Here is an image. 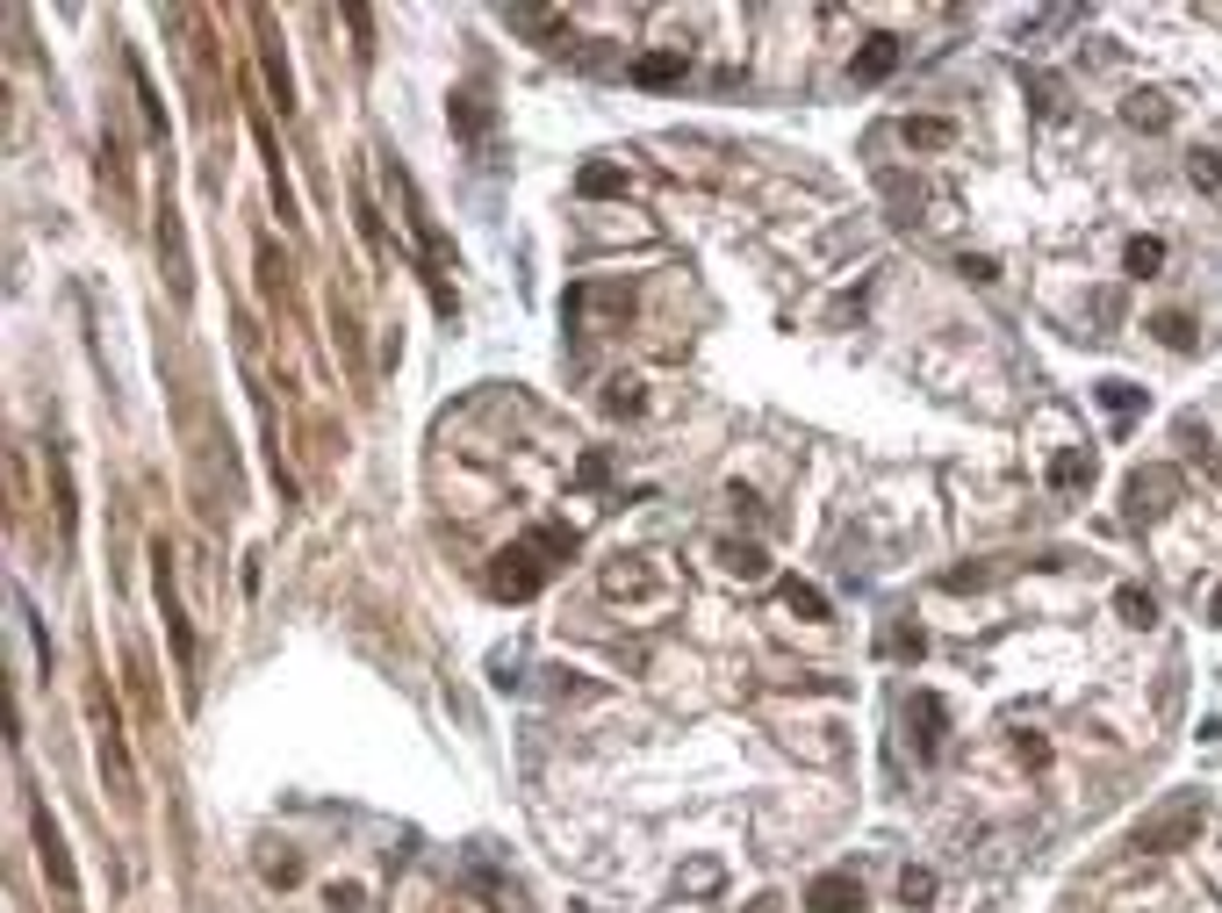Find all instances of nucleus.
I'll list each match as a JSON object with an SVG mask.
<instances>
[{"label": "nucleus", "mask_w": 1222, "mask_h": 913, "mask_svg": "<svg viewBox=\"0 0 1222 913\" xmlns=\"http://www.w3.org/2000/svg\"><path fill=\"white\" fill-rule=\"evenodd\" d=\"M453 122H461L467 138H483V108H475V94H461V102H453Z\"/></svg>", "instance_id": "obj_24"}, {"label": "nucleus", "mask_w": 1222, "mask_h": 913, "mask_svg": "<svg viewBox=\"0 0 1222 913\" xmlns=\"http://www.w3.org/2000/svg\"><path fill=\"white\" fill-rule=\"evenodd\" d=\"M899 72V36H863V51H856V80L870 86V80H892Z\"/></svg>", "instance_id": "obj_8"}, {"label": "nucleus", "mask_w": 1222, "mask_h": 913, "mask_svg": "<svg viewBox=\"0 0 1222 913\" xmlns=\"http://www.w3.org/2000/svg\"><path fill=\"white\" fill-rule=\"evenodd\" d=\"M583 194H626V173L619 166H583Z\"/></svg>", "instance_id": "obj_22"}, {"label": "nucleus", "mask_w": 1222, "mask_h": 913, "mask_svg": "<svg viewBox=\"0 0 1222 913\" xmlns=\"http://www.w3.org/2000/svg\"><path fill=\"white\" fill-rule=\"evenodd\" d=\"M748 913H784V899H776V892H762V899H748Z\"/></svg>", "instance_id": "obj_27"}, {"label": "nucleus", "mask_w": 1222, "mask_h": 913, "mask_svg": "<svg viewBox=\"0 0 1222 913\" xmlns=\"http://www.w3.org/2000/svg\"><path fill=\"white\" fill-rule=\"evenodd\" d=\"M1187 180H1194V188H1208V194H1222V152H1194L1187 158Z\"/></svg>", "instance_id": "obj_16"}, {"label": "nucleus", "mask_w": 1222, "mask_h": 913, "mask_svg": "<svg viewBox=\"0 0 1222 913\" xmlns=\"http://www.w3.org/2000/svg\"><path fill=\"white\" fill-rule=\"evenodd\" d=\"M1122 259H1129V274H1158V266H1165V245H1158V238H1129V252H1122Z\"/></svg>", "instance_id": "obj_18"}, {"label": "nucleus", "mask_w": 1222, "mask_h": 913, "mask_svg": "<svg viewBox=\"0 0 1222 913\" xmlns=\"http://www.w3.org/2000/svg\"><path fill=\"white\" fill-rule=\"evenodd\" d=\"M1021 762H1029V770H1043V762H1051V742H1035V734H1021Z\"/></svg>", "instance_id": "obj_26"}, {"label": "nucleus", "mask_w": 1222, "mask_h": 913, "mask_svg": "<svg viewBox=\"0 0 1222 913\" xmlns=\"http://www.w3.org/2000/svg\"><path fill=\"white\" fill-rule=\"evenodd\" d=\"M806 906H812V913H856V906H863V892H856V878H842V870H827V878H812Z\"/></svg>", "instance_id": "obj_7"}, {"label": "nucleus", "mask_w": 1222, "mask_h": 913, "mask_svg": "<svg viewBox=\"0 0 1222 913\" xmlns=\"http://www.w3.org/2000/svg\"><path fill=\"white\" fill-rule=\"evenodd\" d=\"M720 561H726V576H740V583H762V576H770V554H762L756 540H726Z\"/></svg>", "instance_id": "obj_9"}, {"label": "nucleus", "mask_w": 1222, "mask_h": 913, "mask_svg": "<svg viewBox=\"0 0 1222 913\" xmlns=\"http://www.w3.org/2000/svg\"><path fill=\"white\" fill-rule=\"evenodd\" d=\"M784 604H792L798 619H812V626L827 619V597H820V590H812V583H798V576H792V583H784Z\"/></svg>", "instance_id": "obj_15"}, {"label": "nucleus", "mask_w": 1222, "mask_h": 913, "mask_svg": "<svg viewBox=\"0 0 1222 913\" xmlns=\"http://www.w3.org/2000/svg\"><path fill=\"white\" fill-rule=\"evenodd\" d=\"M1208 619H1215V626H1222V590H1215V597H1208Z\"/></svg>", "instance_id": "obj_28"}, {"label": "nucleus", "mask_w": 1222, "mask_h": 913, "mask_svg": "<svg viewBox=\"0 0 1222 913\" xmlns=\"http://www.w3.org/2000/svg\"><path fill=\"white\" fill-rule=\"evenodd\" d=\"M1115 612H1122L1129 626H1151V619H1158V597H1151V590H1137V583H1122V590H1115Z\"/></svg>", "instance_id": "obj_13"}, {"label": "nucleus", "mask_w": 1222, "mask_h": 913, "mask_svg": "<svg viewBox=\"0 0 1222 913\" xmlns=\"http://www.w3.org/2000/svg\"><path fill=\"white\" fill-rule=\"evenodd\" d=\"M1194 834H1201V798H1172V806H1158L1151 820H1137V849H1187Z\"/></svg>", "instance_id": "obj_2"}, {"label": "nucleus", "mask_w": 1222, "mask_h": 913, "mask_svg": "<svg viewBox=\"0 0 1222 913\" xmlns=\"http://www.w3.org/2000/svg\"><path fill=\"white\" fill-rule=\"evenodd\" d=\"M1122 116L1137 122V130H1165L1172 108H1165V94H1129V108H1122Z\"/></svg>", "instance_id": "obj_14"}, {"label": "nucleus", "mask_w": 1222, "mask_h": 913, "mask_svg": "<svg viewBox=\"0 0 1222 913\" xmlns=\"http://www.w3.org/2000/svg\"><path fill=\"white\" fill-rule=\"evenodd\" d=\"M1172 497H1179V475H1172V467H1137V475H1129V489H1122V511L1143 525V518H1158Z\"/></svg>", "instance_id": "obj_3"}, {"label": "nucleus", "mask_w": 1222, "mask_h": 913, "mask_svg": "<svg viewBox=\"0 0 1222 913\" xmlns=\"http://www.w3.org/2000/svg\"><path fill=\"white\" fill-rule=\"evenodd\" d=\"M1079 483H1093V453L1085 447H1065L1051 461V489H1079Z\"/></svg>", "instance_id": "obj_11"}, {"label": "nucleus", "mask_w": 1222, "mask_h": 913, "mask_svg": "<svg viewBox=\"0 0 1222 913\" xmlns=\"http://www.w3.org/2000/svg\"><path fill=\"white\" fill-rule=\"evenodd\" d=\"M899 899H906V906H928L935 899V870H906V878H899Z\"/></svg>", "instance_id": "obj_23"}, {"label": "nucleus", "mask_w": 1222, "mask_h": 913, "mask_svg": "<svg viewBox=\"0 0 1222 913\" xmlns=\"http://www.w3.org/2000/svg\"><path fill=\"white\" fill-rule=\"evenodd\" d=\"M906 720L921 726V734H913V748H921V762H935V756H942V726H949L942 698H935V690H913V706H906Z\"/></svg>", "instance_id": "obj_6"}, {"label": "nucleus", "mask_w": 1222, "mask_h": 913, "mask_svg": "<svg viewBox=\"0 0 1222 913\" xmlns=\"http://www.w3.org/2000/svg\"><path fill=\"white\" fill-rule=\"evenodd\" d=\"M633 80H640V86H676V80H684V51H648V58H633Z\"/></svg>", "instance_id": "obj_10"}, {"label": "nucleus", "mask_w": 1222, "mask_h": 913, "mask_svg": "<svg viewBox=\"0 0 1222 913\" xmlns=\"http://www.w3.org/2000/svg\"><path fill=\"white\" fill-rule=\"evenodd\" d=\"M604 597H640V590H662V569H654L648 554H619V561H604Z\"/></svg>", "instance_id": "obj_5"}, {"label": "nucleus", "mask_w": 1222, "mask_h": 913, "mask_svg": "<svg viewBox=\"0 0 1222 913\" xmlns=\"http://www.w3.org/2000/svg\"><path fill=\"white\" fill-rule=\"evenodd\" d=\"M1158 339H1165L1172 345V353H1194V324H1187V317H1179V310H1165V317H1158Z\"/></svg>", "instance_id": "obj_20"}, {"label": "nucleus", "mask_w": 1222, "mask_h": 913, "mask_svg": "<svg viewBox=\"0 0 1222 913\" xmlns=\"http://www.w3.org/2000/svg\"><path fill=\"white\" fill-rule=\"evenodd\" d=\"M259 878L266 885H302V856H274V849H266V856H259Z\"/></svg>", "instance_id": "obj_17"}, {"label": "nucleus", "mask_w": 1222, "mask_h": 913, "mask_svg": "<svg viewBox=\"0 0 1222 913\" xmlns=\"http://www.w3.org/2000/svg\"><path fill=\"white\" fill-rule=\"evenodd\" d=\"M547 554H576V533H561V525H547V533H525L518 540V547H503L497 561H489V590H497V597H533L539 583H547Z\"/></svg>", "instance_id": "obj_1"}, {"label": "nucleus", "mask_w": 1222, "mask_h": 913, "mask_svg": "<svg viewBox=\"0 0 1222 913\" xmlns=\"http://www.w3.org/2000/svg\"><path fill=\"white\" fill-rule=\"evenodd\" d=\"M29 828H36V856H44V870H51V885H58V892H80V878H72V856H66V834H58V820H51V813H44V806H36L29 813Z\"/></svg>", "instance_id": "obj_4"}, {"label": "nucleus", "mask_w": 1222, "mask_h": 913, "mask_svg": "<svg viewBox=\"0 0 1222 913\" xmlns=\"http://www.w3.org/2000/svg\"><path fill=\"white\" fill-rule=\"evenodd\" d=\"M604 403H612V411H640V381H612V396H604Z\"/></svg>", "instance_id": "obj_25"}, {"label": "nucleus", "mask_w": 1222, "mask_h": 913, "mask_svg": "<svg viewBox=\"0 0 1222 913\" xmlns=\"http://www.w3.org/2000/svg\"><path fill=\"white\" fill-rule=\"evenodd\" d=\"M921 648H928L921 626H885V655H913V662H921Z\"/></svg>", "instance_id": "obj_21"}, {"label": "nucleus", "mask_w": 1222, "mask_h": 913, "mask_svg": "<svg viewBox=\"0 0 1222 913\" xmlns=\"http://www.w3.org/2000/svg\"><path fill=\"white\" fill-rule=\"evenodd\" d=\"M899 138H906L913 152H942V144L957 138V130H949L942 116H906V130H899Z\"/></svg>", "instance_id": "obj_12"}, {"label": "nucleus", "mask_w": 1222, "mask_h": 913, "mask_svg": "<svg viewBox=\"0 0 1222 913\" xmlns=\"http://www.w3.org/2000/svg\"><path fill=\"white\" fill-rule=\"evenodd\" d=\"M1101 403H1107L1115 417H1137V411H1143V389H1129V381H1101Z\"/></svg>", "instance_id": "obj_19"}]
</instances>
